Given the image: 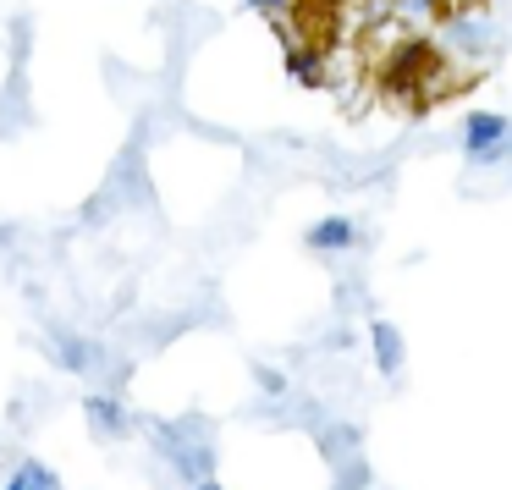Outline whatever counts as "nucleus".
Returning <instances> with one entry per match:
<instances>
[{
  "label": "nucleus",
  "mask_w": 512,
  "mask_h": 490,
  "mask_svg": "<svg viewBox=\"0 0 512 490\" xmlns=\"http://www.w3.org/2000/svg\"><path fill=\"white\" fill-rule=\"evenodd\" d=\"M391 12H402V17H441V6H435V0H397Z\"/></svg>",
  "instance_id": "9d476101"
},
{
  "label": "nucleus",
  "mask_w": 512,
  "mask_h": 490,
  "mask_svg": "<svg viewBox=\"0 0 512 490\" xmlns=\"http://www.w3.org/2000/svg\"><path fill=\"white\" fill-rule=\"evenodd\" d=\"M188 490H221V479H204V485H188Z\"/></svg>",
  "instance_id": "f8f14e48"
},
{
  "label": "nucleus",
  "mask_w": 512,
  "mask_h": 490,
  "mask_svg": "<svg viewBox=\"0 0 512 490\" xmlns=\"http://www.w3.org/2000/svg\"><path fill=\"white\" fill-rule=\"evenodd\" d=\"M435 6H441V23H446V17H463V12H474L479 0H435Z\"/></svg>",
  "instance_id": "9b49d317"
},
{
  "label": "nucleus",
  "mask_w": 512,
  "mask_h": 490,
  "mask_svg": "<svg viewBox=\"0 0 512 490\" xmlns=\"http://www.w3.org/2000/svg\"><path fill=\"white\" fill-rule=\"evenodd\" d=\"M254 386H259V397L265 402H287L292 397V380H287V369H276V364H265V358H254Z\"/></svg>",
  "instance_id": "6e6552de"
},
{
  "label": "nucleus",
  "mask_w": 512,
  "mask_h": 490,
  "mask_svg": "<svg viewBox=\"0 0 512 490\" xmlns=\"http://www.w3.org/2000/svg\"><path fill=\"white\" fill-rule=\"evenodd\" d=\"M23 479H28V490H61V479H56V468H45L39 457H23Z\"/></svg>",
  "instance_id": "1a4fd4ad"
},
{
  "label": "nucleus",
  "mask_w": 512,
  "mask_h": 490,
  "mask_svg": "<svg viewBox=\"0 0 512 490\" xmlns=\"http://www.w3.org/2000/svg\"><path fill=\"white\" fill-rule=\"evenodd\" d=\"M369 353H375V369L386 380H397L402 364H408V342H402V331L386 314H369Z\"/></svg>",
  "instance_id": "20e7f679"
},
{
  "label": "nucleus",
  "mask_w": 512,
  "mask_h": 490,
  "mask_svg": "<svg viewBox=\"0 0 512 490\" xmlns=\"http://www.w3.org/2000/svg\"><path fill=\"white\" fill-rule=\"evenodd\" d=\"M50 408H56V402H50V386L28 380V386H17V402L6 408V430H12V435H34L39 424L50 419Z\"/></svg>",
  "instance_id": "39448f33"
},
{
  "label": "nucleus",
  "mask_w": 512,
  "mask_h": 490,
  "mask_svg": "<svg viewBox=\"0 0 512 490\" xmlns=\"http://www.w3.org/2000/svg\"><path fill=\"white\" fill-rule=\"evenodd\" d=\"M303 248L309 254H347V248H364V232H358L353 215H325L303 232Z\"/></svg>",
  "instance_id": "7ed1b4c3"
},
{
  "label": "nucleus",
  "mask_w": 512,
  "mask_h": 490,
  "mask_svg": "<svg viewBox=\"0 0 512 490\" xmlns=\"http://www.w3.org/2000/svg\"><path fill=\"white\" fill-rule=\"evenodd\" d=\"M83 424H89V435L100 446H122L127 435H133V413H127V402L111 397V391H89V397H83Z\"/></svg>",
  "instance_id": "f257e3e1"
},
{
  "label": "nucleus",
  "mask_w": 512,
  "mask_h": 490,
  "mask_svg": "<svg viewBox=\"0 0 512 490\" xmlns=\"http://www.w3.org/2000/svg\"><path fill=\"white\" fill-rule=\"evenodd\" d=\"M50 358H56L61 375H89L94 358H100V342L83 331H67V325H50Z\"/></svg>",
  "instance_id": "f03ea898"
},
{
  "label": "nucleus",
  "mask_w": 512,
  "mask_h": 490,
  "mask_svg": "<svg viewBox=\"0 0 512 490\" xmlns=\"http://www.w3.org/2000/svg\"><path fill=\"white\" fill-rule=\"evenodd\" d=\"M314 446H320V457H325L331 468L364 457V435H358L353 419H325V430H314Z\"/></svg>",
  "instance_id": "423d86ee"
},
{
  "label": "nucleus",
  "mask_w": 512,
  "mask_h": 490,
  "mask_svg": "<svg viewBox=\"0 0 512 490\" xmlns=\"http://www.w3.org/2000/svg\"><path fill=\"white\" fill-rule=\"evenodd\" d=\"M507 133H512V116H501V111H474V116L463 122V155H468V160L490 155V149H496Z\"/></svg>",
  "instance_id": "0eeeda50"
}]
</instances>
